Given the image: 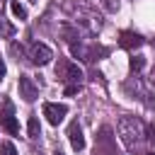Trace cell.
Returning <instances> with one entry per match:
<instances>
[{"instance_id":"obj_2","label":"cell","mask_w":155,"mask_h":155,"mask_svg":"<svg viewBox=\"0 0 155 155\" xmlns=\"http://www.w3.org/2000/svg\"><path fill=\"white\" fill-rule=\"evenodd\" d=\"M56 78L63 80V82L78 85V82L82 80V70H80L75 63H70V61H58V65H56Z\"/></svg>"},{"instance_id":"obj_3","label":"cell","mask_w":155,"mask_h":155,"mask_svg":"<svg viewBox=\"0 0 155 155\" xmlns=\"http://www.w3.org/2000/svg\"><path fill=\"white\" fill-rule=\"evenodd\" d=\"M65 114H68V107L65 104H53V102H46L44 104V116H46V121L51 126H58L65 119Z\"/></svg>"},{"instance_id":"obj_6","label":"cell","mask_w":155,"mask_h":155,"mask_svg":"<svg viewBox=\"0 0 155 155\" xmlns=\"http://www.w3.org/2000/svg\"><path fill=\"white\" fill-rule=\"evenodd\" d=\"M0 126H2L7 133H12V136L19 133V124H17V119L12 116V104H10V102H5V114H0Z\"/></svg>"},{"instance_id":"obj_17","label":"cell","mask_w":155,"mask_h":155,"mask_svg":"<svg viewBox=\"0 0 155 155\" xmlns=\"http://www.w3.org/2000/svg\"><path fill=\"white\" fill-rule=\"evenodd\" d=\"M31 2H39V0H31Z\"/></svg>"},{"instance_id":"obj_10","label":"cell","mask_w":155,"mask_h":155,"mask_svg":"<svg viewBox=\"0 0 155 155\" xmlns=\"http://www.w3.org/2000/svg\"><path fill=\"white\" fill-rule=\"evenodd\" d=\"M10 10H12V15H15L17 19H27V10H24V5H19L17 0L10 2Z\"/></svg>"},{"instance_id":"obj_4","label":"cell","mask_w":155,"mask_h":155,"mask_svg":"<svg viewBox=\"0 0 155 155\" xmlns=\"http://www.w3.org/2000/svg\"><path fill=\"white\" fill-rule=\"evenodd\" d=\"M19 97L24 102H34L39 97V87L34 85V80L29 75H19Z\"/></svg>"},{"instance_id":"obj_13","label":"cell","mask_w":155,"mask_h":155,"mask_svg":"<svg viewBox=\"0 0 155 155\" xmlns=\"http://www.w3.org/2000/svg\"><path fill=\"white\" fill-rule=\"evenodd\" d=\"M148 140L155 145V124H150V126H148Z\"/></svg>"},{"instance_id":"obj_11","label":"cell","mask_w":155,"mask_h":155,"mask_svg":"<svg viewBox=\"0 0 155 155\" xmlns=\"http://www.w3.org/2000/svg\"><path fill=\"white\" fill-rule=\"evenodd\" d=\"M0 155H17V148L5 140V143H0Z\"/></svg>"},{"instance_id":"obj_15","label":"cell","mask_w":155,"mask_h":155,"mask_svg":"<svg viewBox=\"0 0 155 155\" xmlns=\"http://www.w3.org/2000/svg\"><path fill=\"white\" fill-rule=\"evenodd\" d=\"M5 78V63H2V58H0V80Z\"/></svg>"},{"instance_id":"obj_14","label":"cell","mask_w":155,"mask_h":155,"mask_svg":"<svg viewBox=\"0 0 155 155\" xmlns=\"http://www.w3.org/2000/svg\"><path fill=\"white\" fill-rule=\"evenodd\" d=\"M75 92H78V85H68V87H65V94H68V97H73Z\"/></svg>"},{"instance_id":"obj_12","label":"cell","mask_w":155,"mask_h":155,"mask_svg":"<svg viewBox=\"0 0 155 155\" xmlns=\"http://www.w3.org/2000/svg\"><path fill=\"white\" fill-rule=\"evenodd\" d=\"M143 63H145V61H143L140 56H136V58H131V70H140V68H143Z\"/></svg>"},{"instance_id":"obj_18","label":"cell","mask_w":155,"mask_h":155,"mask_svg":"<svg viewBox=\"0 0 155 155\" xmlns=\"http://www.w3.org/2000/svg\"><path fill=\"white\" fill-rule=\"evenodd\" d=\"M148 155H155V153H148Z\"/></svg>"},{"instance_id":"obj_7","label":"cell","mask_w":155,"mask_h":155,"mask_svg":"<svg viewBox=\"0 0 155 155\" xmlns=\"http://www.w3.org/2000/svg\"><path fill=\"white\" fill-rule=\"evenodd\" d=\"M68 140H70L73 150H82L85 148V136H82V128H80L78 121H70V126H68Z\"/></svg>"},{"instance_id":"obj_5","label":"cell","mask_w":155,"mask_h":155,"mask_svg":"<svg viewBox=\"0 0 155 155\" xmlns=\"http://www.w3.org/2000/svg\"><path fill=\"white\" fill-rule=\"evenodd\" d=\"M51 58H53V53L46 44H34L31 46V63L34 65H48Z\"/></svg>"},{"instance_id":"obj_9","label":"cell","mask_w":155,"mask_h":155,"mask_svg":"<svg viewBox=\"0 0 155 155\" xmlns=\"http://www.w3.org/2000/svg\"><path fill=\"white\" fill-rule=\"evenodd\" d=\"M27 133H29V138H39V136H41V126H39V119H36V116H29Z\"/></svg>"},{"instance_id":"obj_8","label":"cell","mask_w":155,"mask_h":155,"mask_svg":"<svg viewBox=\"0 0 155 155\" xmlns=\"http://www.w3.org/2000/svg\"><path fill=\"white\" fill-rule=\"evenodd\" d=\"M119 44H121L124 48H138V46L143 44V36H140V34H133V31H121Z\"/></svg>"},{"instance_id":"obj_16","label":"cell","mask_w":155,"mask_h":155,"mask_svg":"<svg viewBox=\"0 0 155 155\" xmlns=\"http://www.w3.org/2000/svg\"><path fill=\"white\" fill-rule=\"evenodd\" d=\"M53 155H63V153H61V150H56V153H53Z\"/></svg>"},{"instance_id":"obj_1","label":"cell","mask_w":155,"mask_h":155,"mask_svg":"<svg viewBox=\"0 0 155 155\" xmlns=\"http://www.w3.org/2000/svg\"><path fill=\"white\" fill-rule=\"evenodd\" d=\"M116 128H119V136H121V140H124L126 148H136V145L140 143L143 126H140V121H138L136 116H121Z\"/></svg>"}]
</instances>
